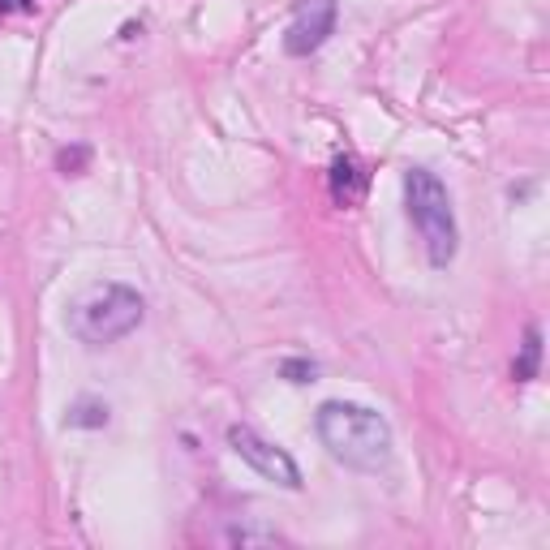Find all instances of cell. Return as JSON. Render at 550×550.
I'll return each instance as SVG.
<instances>
[{
	"label": "cell",
	"instance_id": "9c48e42d",
	"mask_svg": "<svg viewBox=\"0 0 550 550\" xmlns=\"http://www.w3.org/2000/svg\"><path fill=\"white\" fill-rule=\"evenodd\" d=\"M280 374H284L288 383H314L318 366H314V361H301V357H288L284 366H280Z\"/></svg>",
	"mask_w": 550,
	"mask_h": 550
},
{
	"label": "cell",
	"instance_id": "7c38bea8",
	"mask_svg": "<svg viewBox=\"0 0 550 550\" xmlns=\"http://www.w3.org/2000/svg\"><path fill=\"white\" fill-rule=\"evenodd\" d=\"M13 9L35 13V9H39V0H0V13H13Z\"/></svg>",
	"mask_w": 550,
	"mask_h": 550
},
{
	"label": "cell",
	"instance_id": "52a82bcc",
	"mask_svg": "<svg viewBox=\"0 0 550 550\" xmlns=\"http://www.w3.org/2000/svg\"><path fill=\"white\" fill-rule=\"evenodd\" d=\"M538 357H542V331L529 327V331H525V344H520V361L512 366V379H516V383L538 379Z\"/></svg>",
	"mask_w": 550,
	"mask_h": 550
},
{
	"label": "cell",
	"instance_id": "ba28073f",
	"mask_svg": "<svg viewBox=\"0 0 550 550\" xmlns=\"http://www.w3.org/2000/svg\"><path fill=\"white\" fill-rule=\"evenodd\" d=\"M104 422H108V409H104V404H95V400L74 404L69 417H65V426H82V430H99Z\"/></svg>",
	"mask_w": 550,
	"mask_h": 550
},
{
	"label": "cell",
	"instance_id": "8fae6325",
	"mask_svg": "<svg viewBox=\"0 0 550 550\" xmlns=\"http://www.w3.org/2000/svg\"><path fill=\"white\" fill-rule=\"evenodd\" d=\"M86 159H91V151L74 147V151H61V155H56V164H61L65 172H78V168H86Z\"/></svg>",
	"mask_w": 550,
	"mask_h": 550
},
{
	"label": "cell",
	"instance_id": "7a4b0ae2",
	"mask_svg": "<svg viewBox=\"0 0 550 550\" xmlns=\"http://www.w3.org/2000/svg\"><path fill=\"white\" fill-rule=\"evenodd\" d=\"M147 318V301L138 288L129 284H99L95 293H86L74 310H69V331L99 349V344H117L125 336H134Z\"/></svg>",
	"mask_w": 550,
	"mask_h": 550
},
{
	"label": "cell",
	"instance_id": "277c9868",
	"mask_svg": "<svg viewBox=\"0 0 550 550\" xmlns=\"http://www.w3.org/2000/svg\"><path fill=\"white\" fill-rule=\"evenodd\" d=\"M228 447L250 465L258 477H267V482L284 486V490H301V469L297 460L284 452V447H275L271 439H263L258 430L250 426H228Z\"/></svg>",
	"mask_w": 550,
	"mask_h": 550
},
{
	"label": "cell",
	"instance_id": "30bf717a",
	"mask_svg": "<svg viewBox=\"0 0 550 550\" xmlns=\"http://www.w3.org/2000/svg\"><path fill=\"white\" fill-rule=\"evenodd\" d=\"M228 542L254 546V542H280V538H275V533H258V529H228Z\"/></svg>",
	"mask_w": 550,
	"mask_h": 550
},
{
	"label": "cell",
	"instance_id": "6da1fadb",
	"mask_svg": "<svg viewBox=\"0 0 550 550\" xmlns=\"http://www.w3.org/2000/svg\"><path fill=\"white\" fill-rule=\"evenodd\" d=\"M314 430H318V443L331 452V460H340L344 469L379 473L392 460V426L370 404L327 400L314 413Z\"/></svg>",
	"mask_w": 550,
	"mask_h": 550
},
{
	"label": "cell",
	"instance_id": "3957f363",
	"mask_svg": "<svg viewBox=\"0 0 550 550\" xmlns=\"http://www.w3.org/2000/svg\"><path fill=\"white\" fill-rule=\"evenodd\" d=\"M404 198H409V220L426 241V258L430 267H452L456 258V211H452V194L447 185L426 168H409L404 172Z\"/></svg>",
	"mask_w": 550,
	"mask_h": 550
},
{
	"label": "cell",
	"instance_id": "8992f818",
	"mask_svg": "<svg viewBox=\"0 0 550 550\" xmlns=\"http://www.w3.org/2000/svg\"><path fill=\"white\" fill-rule=\"evenodd\" d=\"M361 194H366V172H361L349 155H340L336 164H331V198L349 207V202H357Z\"/></svg>",
	"mask_w": 550,
	"mask_h": 550
},
{
	"label": "cell",
	"instance_id": "5b68a950",
	"mask_svg": "<svg viewBox=\"0 0 550 550\" xmlns=\"http://www.w3.org/2000/svg\"><path fill=\"white\" fill-rule=\"evenodd\" d=\"M336 31V0H297V13L284 31L288 56H310Z\"/></svg>",
	"mask_w": 550,
	"mask_h": 550
}]
</instances>
